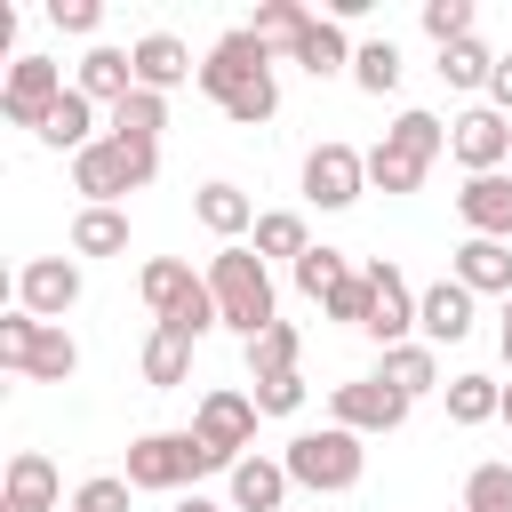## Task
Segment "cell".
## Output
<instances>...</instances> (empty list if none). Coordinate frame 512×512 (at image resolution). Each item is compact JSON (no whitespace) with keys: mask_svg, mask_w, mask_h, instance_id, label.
Here are the masks:
<instances>
[{"mask_svg":"<svg viewBox=\"0 0 512 512\" xmlns=\"http://www.w3.org/2000/svg\"><path fill=\"white\" fill-rule=\"evenodd\" d=\"M328 408H336L344 432H400V416H408V400H400L384 376H368V384H336Z\"/></svg>","mask_w":512,"mask_h":512,"instance_id":"4fadbf2b","label":"cell"},{"mask_svg":"<svg viewBox=\"0 0 512 512\" xmlns=\"http://www.w3.org/2000/svg\"><path fill=\"white\" fill-rule=\"evenodd\" d=\"M304 408V376H264L256 384V416H296Z\"/></svg>","mask_w":512,"mask_h":512,"instance_id":"ab89813d","label":"cell"},{"mask_svg":"<svg viewBox=\"0 0 512 512\" xmlns=\"http://www.w3.org/2000/svg\"><path fill=\"white\" fill-rule=\"evenodd\" d=\"M0 368H24L32 384H64V376L80 368V352H72V336H64L56 320L8 312V320H0Z\"/></svg>","mask_w":512,"mask_h":512,"instance_id":"5b68a950","label":"cell"},{"mask_svg":"<svg viewBox=\"0 0 512 512\" xmlns=\"http://www.w3.org/2000/svg\"><path fill=\"white\" fill-rule=\"evenodd\" d=\"M88 112H96V104H88L80 88H64V104L40 120V144H56V152H88V144H96V136H88Z\"/></svg>","mask_w":512,"mask_h":512,"instance_id":"4316f807","label":"cell"},{"mask_svg":"<svg viewBox=\"0 0 512 512\" xmlns=\"http://www.w3.org/2000/svg\"><path fill=\"white\" fill-rule=\"evenodd\" d=\"M344 280H352L344 248H312V256H296V288H304V296H328V288H344Z\"/></svg>","mask_w":512,"mask_h":512,"instance_id":"d590c367","label":"cell"},{"mask_svg":"<svg viewBox=\"0 0 512 512\" xmlns=\"http://www.w3.org/2000/svg\"><path fill=\"white\" fill-rule=\"evenodd\" d=\"M80 96L88 104H128L136 96V56L128 48H88L80 56Z\"/></svg>","mask_w":512,"mask_h":512,"instance_id":"d6986e66","label":"cell"},{"mask_svg":"<svg viewBox=\"0 0 512 512\" xmlns=\"http://www.w3.org/2000/svg\"><path fill=\"white\" fill-rule=\"evenodd\" d=\"M448 416H456V424H488V416H504L496 376H456V384H448Z\"/></svg>","mask_w":512,"mask_h":512,"instance_id":"4dcf8cb0","label":"cell"},{"mask_svg":"<svg viewBox=\"0 0 512 512\" xmlns=\"http://www.w3.org/2000/svg\"><path fill=\"white\" fill-rule=\"evenodd\" d=\"M488 72H496V56H488L480 40H456V48H440V80H448V88H488Z\"/></svg>","mask_w":512,"mask_h":512,"instance_id":"d6a6232c","label":"cell"},{"mask_svg":"<svg viewBox=\"0 0 512 512\" xmlns=\"http://www.w3.org/2000/svg\"><path fill=\"white\" fill-rule=\"evenodd\" d=\"M440 144H448V136H440L432 112H400V120L384 128V144L368 152V184H376V192H416L424 168L440 160Z\"/></svg>","mask_w":512,"mask_h":512,"instance_id":"3957f363","label":"cell"},{"mask_svg":"<svg viewBox=\"0 0 512 512\" xmlns=\"http://www.w3.org/2000/svg\"><path fill=\"white\" fill-rule=\"evenodd\" d=\"M320 304H328V320H352V328H368V312H376V288H368V272H352V280H344V288H328Z\"/></svg>","mask_w":512,"mask_h":512,"instance_id":"f35d334b","label":"cell"},{"mask_svg":"<svg viewBox=\"0 0 512 512\" xmlns=\"http://www.w3.org/2000/svg\"><path fill=\"white\" fill-rule=\"evenodd\" d=\"M176 512H216V504H208V496H184V504H176Z\"/></svg>","mask_w":512,"mask_h":512,"instance_id":"ee69618b","label":"cell"},{"mask_svg":"<svg viewBox=\"0 0 512 512\" xmlns=\"http://www.w3.org/2000/svg\"><path fill=\"white\" fill-rule=\"evenodd\" d=\"M80 304V264H64V256H32L24 272H16V312H32V320H64Z\"/></svg>","mask_w":512,"mask_h":512,"instance_id":"8fae6325","label":"cell"},{"mask_svg":"<svg viewBox=\"0 0 512 512\" xmlns=\"http://www.w3.org/2000/svg\"><path fill=\"white\" fill-rule=\"evenodd\" d=\"M456 216L472 224V240H512V176H472L456 192Z\"/></svg>","mask_w":512,"mask_h":512,"instance_id":"2e32d148","label":"cell"},{"mask_svg":"<svg viewBox=\"0 0 512 512\" xmlns=\"http://www.w3.org/2000/svg\"><path fill=\"white\" fill-rule=\"evenodd\" d=\"M184 368H192V336H184V328H152V344H144V384H152V392H176Z\"/></svg>","mask_w":512,"mask_h":512,"instance_id":"cb8c5ba5","label":"cell"},{"mask_svg":"<svg viewBox=\"0 0 512 512\" xmlns=\"http://www.w3.org/2000/svg\"><path fill=\"white\" fill-rule=\"evenodd\" d=\"M488 96H496V104H504V112H512V56H504V64H496V72H488Z\"/></svg>","mask_w":512,"mask_h":512,"instance_id":"7bdbcfd3","label":"cell"},{"mask_svg":"<svg viewBox=\"0 0 512 512\" xmlns=\"http://www.w3.org/2000/svg\"><path fill=\"white\" fill-rule=\"evenodd\" d=\"M280 464H288V480H296V488H320V496H336V488H352V480L368 472V448H360V432L328 424V432H296Z\"/></svg>","mask_w":512,"mask_h":512,"instance_id":"277c9868","label":"cell"},{"mask_svg":"<svg viewBox=\"0 0 512 512\" xmlns=\"http://www.w3.org/2000/svg\"><path fill=\"white\" fill-rule=\"evenodd\" d=\"M256 256H312V240H304V216H288V208L256 216Z\"/></svg>","mask_w":512,"mask_h":512,"instance_id":"e575fe53","label":"cell"},{"mask_svg":"<svg viewBox=\"0 0 512 512\" xmlns=\"http://www.w3.org/2000/svg\"><path fill=\"white\" fill-rule=\"evenodd\" d=\"M456 280L472 296H512V248L504 240H464L456 248Z\"/></svg>","mask_w":512,"mask_h":512,"instance_id":"7402d4cb","label":"cell"},{"mask_svg":"<svg viewBox=\"0 0 512 512\" xmlns=\"http://www.w3.org/2000/svg\"><path fill=\"white\" fill-rule=\"evenodd\" d=\"M160 128H168V96L136 88L128 104H112V144H128V152H160Z\"/></svg>","mask_w":512,"mask_h":512,"instance_id":"44dd1931","label":"cell"},{"mask_svg":"<svg viewBox=\"0 0 512 512\" xmlns=\"http://www.w3.org/2000/svg\"><path fill=\"white\" fill-rule=\"evenodd\" d=\"M504 360H512V296H504Z\"/></svg>","mask_w":512,"mask_h":512,"instance_id":"f6af8a7d","label":"cell"},{"mask_svg":"<svg viewBox=\"0 0 512 512\" xmlns=\"http://www.w3.org/2000/svg\"><path fill=\"white\" fill-rule=\"evenodd\" d=\"M384 384H392L400 400L432 392V384H440V360H432V344H392V352H384Z\"/></svg>","mask_w":512,"mask_h":512,"instance_id":"d4e9b609","label":"cell"},{"mask_svg":"<svg viewBox=\"0 0 512 512\" xmlns=\"http://www.w3.org/2000/svg\"><path fill=\"white\" fill-rule=\"evenodd\" d=\"M72 248H80V256H120V248H128V216H120V208H80Z\"/></svg>","mask_w":512,"mask_h":512,"instance_id":"f546056e","label":"cell"},{"mask_svg":"<svg viewBox=\"0 0 512 512\" xmlns=\"http://www.w3.org/2000/svg\"><path fill=\"white\" fill-rule=\"evenodd\" d=\"M72 512H128V480H80V496H72Z\"/></svg>","mask_w":512,"mask_h":512,"instance_id":"60d3db41","label":"cell"},{"mask_svg":"<svg viewBox=\"0 0 512 512\" xmlns=\"http://www.w3.org/2000/svg\"><path fill=\"white\" fill-rule=\"evenodd\" d=\"M48 16H56L64 32H96V24H104V8H96V0H48Z\"/></svg>","mask_w":512,"mask_h":512,"instance_id":"b9f144b4","label":"cell"},{"mask_svg":"<svg viewBox=\"0 0 512 512\" xmlns=\"http://www.w3.org/2000/svg\"><path fill=\"white\" fill-rule=\"evenodd\" d=\"M424 32H432L440 48L472 40V0H424Z\"/></svg>","mask_w":512,"mask_h":512,"instance_id":"74e56055","label":"cell"},{"mask_svg":"<svg viewBox=\"0 0 512 512\" xmlns=\"http://www.w3.org/2000/svg\"><path fill=\"white\" fill-rule=\"evenodd\" d=\"M352 80H360L368 96H392V88H400V48H392V40H368V48L352 56Z\"/></svg>","mask_w":512,"mask_h":512,"instance_id":"836d02e7","label":"cell"},{"mask_svg":"<svg viewBox=\"0 0 512 512\" xmlns=\"http://www.w3.org/2000/svg\"><path fill=\"white\" fill-rule=\"evenodd\" d=\"M248 32H256V40H264V48H280V56H296V48H304V32H312V16H304V8H296V0H264V8H256V24H248Z\"/></svg>","mask_w":512,"mask_h":512,"instance_id":"484cf974","label":"cell"},{"mask_svg":"<svg viewBox=\"0 0 512 512\" xmlns=\"http://www.w3.org/2000/svg\"><path fill=\"white\" fill-rule=\"evenodd\" d=\"M136 288H144V304L160 312V328H184V336L216 328V296H208V280H192V264H176V256H152Z\"/></svg>","mask_w":512,"mask_h":512,"instance_id":"52a82bcc","label":"cell"},{"mask_svg":"<svg viewBox=\"0 0 512 512\" xmlns=\"http://www.w3.org/2000/svg\"><path fill=\"white\" fill-rule=\"evenodd\" d=\"M64 104V72L48 64V56H16L8 64V80H0V112L16 120V128H32L40 136V120Z\"/></svg>","mask_w":512,"mask_h":512,"instance_id":"30bf717a","label":"cell"},{"mask_svg":"<svg viewBox=\"0 0 512 512\" xmlns=\"http://www.w3.org/2000/svg\"><path fill=\"white\" fill-rule=\"evenodd\" d=\"M128 56H136V88H152V96H168V88L192 72V56H184V40H176V32H144Z\"/></svg>","mask_w":512,"mask_h":512,"instance_id":"ffe728a7","label":"cell"},{"mask_svg":"<svg viewBox=\"0 0 512 512\" xmlns=\"http://www.w3.org/2000/svg\"><path fill=\"white\" fill-rule=\"evenodd\" d=\"M448 152H456L472 176H496V160L512 152V128H504V112H464V120L448 128Z\"/></svg>","mask_w":512,"mask_h":512,"instance_id":"9a60e30c","label":"cell"},{"mask_svg":"<svg viewBox=\"0 0 512 512\" xmlns=\"http://www.w3.org/2000/svg\"><path fill=\"white\" fill-rule=\"evenodd\" d=\"M200 224H208V232H224V240H240V232L256 224V208H248V192H240V184H200Z\"/></svg>","mask_w":512,"mask_h":512,"instance_id":"83f0119b","label":"cell"},{"mask_svg":"<svg viewBox=\"0 0 512 512\" xmlns=\"http://www.w3.org/2000/svg\"><path fill=\"white\" fill-rule=\"evenodd\" d=\"M248 368H256V384H264V376H296V328L272 320V328L248 344Z\"/></svg>","mask_w":512,"mask_h":512,"instance_id":"1f68e13d","label":"cell"},{"mask_svg":"<svg viewBox=\"0 0 512 512\" xmlns=\"http://www.w3.org/2000/svg\"><path fill=\"white\" fill-rule=\"evenodd\" d=\"M208 296H216V320L240 328L248 344L272 328V280H264V256H256V248H224V256L208 264Z\"/></svg>","mask_w":512,"mask_h":512,"instance_id":"7a4b0ae2","label":"cell"},{"mask_svg":"<svg viewBox=\"0 0 512 512\" xmlns=\"http://www.w3.org/2000/svg\"><path fill=\"white\" fill-rule=\"evenodd\" d=\"M288 64H304L312 80H328L336 64H352V56H344V24H336V16H312V32H304V48H296Z\"/></svg>","mask_w":512,"mask_h":512,"instance_id":"f1b7e54d","label":"cell"},{"mask_svg":"<svg viewBox=\"0 0 512 512\" xmlns=\"http://www.w3.org/2000/svg\"><path fill=\"white\" fill-rule=\"evenodd\" d=\"M464 512H512V464H480L464 480Z\"/></svg>","mask_w":512,"mask_h":512,"instance_id":"8d00e7d4","label":"cell"},{"mask_svg":"<svg viewBox=\"0 0 512 512\" xmlns=\"http://www.w3.org/2000/svg\"><path fill=\"white\" fill-rule=\"evenodd\" d=\"M360 184H368V152H352V144H312V160H304V192H312L320 208H352Z\"/></svg>","mask_w":512,"mask_h":512,"instance_id":"7c38bea8","label":"cell"},{"mask_svg":"<svg viewBox=\"0 0 512 512\" xmlns=\"http://www.w3.org/2000/svg\"><path fill=\"white\" fill-rule=\"evenodd\" d=\"M200 88L240 120V128H256V120H272L280 112V88H272V48L240 24V32H224L216 48H208V64H200Z\"/></svg>","mask_w":512,"mask_h":512,"instance_id":"6da1fadb","label":"cell"},{"mask_svg":"<svg viewBox=\"0 0 512 512\" xmlns=\"http://www.w3.org/2000/svg\"><path fill=\"white\" fill-rule=\"evenodd\" d=\"M192 472H208V456H200L192 432H144L128 448V488H184Z\"/></svg>","mask_w":512,"mask_h":512,"instance_id":"9c48e42d","label":"cell"},{"mask_svg":"<svg viewBox=\"0 0 512 512\" xmlns=\"http://www.w3.org/2000/svg\"><path fill=\"white\" fill-rule=\"evenodd\" d=\"M504 424H512V384H504Z\"/></svg>","mask_w":512,"mask_h":512,"instance_id":"bcb514c9","label":"cell"},{"mask_svg":"<svg viewBox=\"0 0 512 512\" xmlns=\"http://www.w3.org/2000/svg\"><path fill=\"white\" fill-rule=\"evenodd\" d=\"M160 168V152H128L112 136H96L88 152H72V192H88V208H112L120 192H144Z\"/></svg>","mask_w":512,"mask_h":512,"instance_id":"8992f818","label":"cell"},{"mask_svg":"<svg viewBox=\"0 0 512 512\" xmlns=\"http://www.w3.org/2000/svg\"><path fill=\"white\" fill-rule=\"evenodd\" d=\"M288 488H296V480H288V464H272V456H240V464H232V504H240V512H280Z\"/></svg>","mask_w":512,"mask_h":512,"instance_id":"603a6c76","label":"cell"},{"mask_svg":"<svg viewBox=\"0 0 512 512\" xmlns=\"http://www.w3.org/2000/svg\"><path fill=\"white\" fill-rule=\"evenodd\" d=\"M416 328H424L432 344H464V336H472V288H464V280L424 288V296H416Z\"/></svg>","mask_w":512,"mask_h":512,"instance_id":"e0dca14e","label":"cell"},{"mask_svg":"<svg viewBox=\"0 0 512 512\" xmlns=\"http://www.w3.org/2000/svg\"><path fill=\"white\" fill-rule=\"evenodd\" d=\"M0 512H56V464H48L40 448H16V456H8Z\"/></svg>","mask_w":512,"mask_h":512,"instance_id":"ac0fdd59","label":"cell"},{"mask_svg":"<svg viewBox=\"0 0 512 512\" xmlns=\"http://www.w3.org/2000/svg\"><path fill=\"white\" fill-rule=\"evenodd\" d=\"M368 272V288H376V312H368V336L392 352V344H408V328H416V296H408V280H400V264H360Z\"/></svg>","mask_w":512,"mask_h":512,"instance_id":"5bb4252c","label":"cell"},{"mask_svg":"<svg viewBox=\"0 0 512 512\" xmlns=\"http://www.w3.org/2000/svg\"><path fill=\"white\" fill-rule=\"evenodd\" d=\"M192 440H200L208 472H232V464H240V448L256 440V400H248V392H208V400H200V416H192Z\"/></svg>","mask_w":512,"mask_h":512,"instance_id":"ba28073f","label":"cell"}]
</instances>
